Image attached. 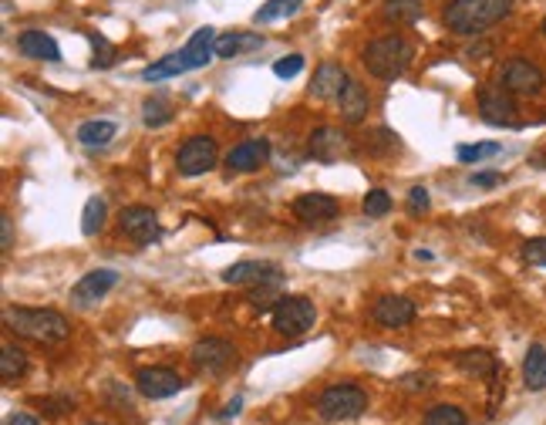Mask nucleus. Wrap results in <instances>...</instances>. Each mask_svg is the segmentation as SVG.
Here are the masks:
<instances>
[{"mask_svg": "<svg viewBox=\"0 0 546 425\" xmlns=\"http://www.w3.org/2000/svg\"><path fill=\"white\" fill-rule=\"evenodd\" d=\"M4 324L14 335L38 341V345H61L71 335V324L64 314L48 308H7L4 310Z\"/></svg>", "mask_w": 546, "mask_h": 425, "instance_id": "1", "label": "nucleus"}, {"mask_svg": "<svg viewBox=\"0 0 546 425\" xmlns=\"http://www.w3.org/2000/svg\"><path fill=\"white\" fill-rule=\"evenodd\" d=\"M513 11V0H449L445 7V27L462 38L483 34L493 24H499Z\"/></svg>", "mask_w": 546, "mask_h": 425, "instance_id": "2", "label": "nucleus"}, {"mask_svg": "<svg viewBox=\"0 0 546 425\" xmlns=\"http://www.w3.org/2000/svg\"><path fill=\"white\" fill-rule=\"evenodd\" d=\"M412 58H415V48L408 44V38L402 34H384V38H375L365 48V68H368L375 78H382V81H394V78L405 75V68L412 65Z\"/></svg>", "mask_w": 546, "mask_h": 425, "instance_id": "3", "label": "nucleus"}, {"mask_svg": "<svg viewBox=\"0 0 546 425\" xmlns=\"http://www.w3.org/2000/svg\"><path fill=\"white\" fill-rule=\"evenodd\" d=\"M368 412V392L357 385H330L320 392L318 415L324 422H351L357 415Z\"/></svg>", "mask_w": 546, "mask_h": 425, "instance_id": "4", "label": "nucleus"}, {"mask_svg": "<svg viewBox=\"0 0 546 425\" xmlns=\"http://www.w3.org/2000/svg\"><path fill=\"white\" fill-rule=\"evenodd\" d=\"M318 321V308H314V300L310 297H280L277 304H273V331L287 337H297V335H307L310 328Z\"/></svg>", "mask_w": 546, "mask_h": 425, "instance_id": "5", "label": "nucleus"}, {"mask_svg": "<svg viewBox=\"0 0 546 425\" xmlns=\"http://www.w3.org/2000/svg\"><path fill=\"white\" fill-rule=\"evenodd\" d=\"M217 159H219V149L213 135H192V139H186L179 145L176 169H179V176L196 180V176H206L209 169L217 166Z\"/></svg>", "mask_w": 546, "mask_h": 425, "instance_id": "6", "label": "nucleus"}, {"mask_svg": "<svg viewBox=\"0 0 546 425\" xmlns=\"http://www.w3.org/2000/svg\"><path fill=\"white\" fill-rule=\"evenodd\" d=\"M509 95H520V98H533L546 88L543 68H536L530 58H509L503 65V81H499Z\"/></svg>", "mask_w": 546, "mask_h": 425, "instance_id": "7", "label": "nucleus"}, {"mask_svg": "<svg viewBox=\"0 0 546 425\" xmlns=\"http://www.w3.org/2000/svg\"><path fill=\"white\" fill-rule=\"evenodd\" d=\"M190 361L206 374H223L236 365V348L223 337H203L190 348Z\"/></svg>", "mask_w": 546, "mask_h": 425, "instance_id": "8", "label": "nucleus"}, {"mask_svg": "<svg viewBox=\"0 0 546 425\" xmlns=\"http://www.w3.org/2000/svg\"><path fill=\"white\" fill-rule=\"evenodd\" d=\"M135 388H139L142 399H172V395H179L182 388H186V382L179 378V372H172V368H162V365H153V368H139L135 372Z\"/></svg>", "mask_w": 546, "mask_h": 425, "instance_id": "9", "label": "nucleus"}, {"mask_svg": "<svg viewBox=\"0 0 546 425\" xmlns=\"http://www.w3.org/2000/svg\"><path fill=\"white\" fill-rule=\"evenodd\" d=\"M479 115L489 125H516V105L503 85H489L479 91Z\"/></svg>", "mask_w": 546, "mask_h": 425, "instance_id": "10", "label": "nucleus"}, {"mask_svg": "<svg viewBox=\"0 0 546 425\" xmlns=\"http://www.w3.org/2000/svg\"><path fill=\"white\" fill-rule=\"evenodd\" d=\"M115 283H118V273L108 271V267H98V271L85 273V277L71 287V304H75V308H91V304H98V300L112 291Z\"/></svg>", "mask_w": 546, "mask_h": 425, "instance_id": "11", "label": "nucleus"}, {"mask_svg": "<svg viewBox=\"0 0 546 425\" xmlns=\"http://www.w3.org/2000/svg\"><path fill=\"white\" fill-rule=\"evenodd\" d=\"M118 226L135 244H153L159 236V217L149 207H125L118 213Z\"/></svg>", "mask_w": 546, "mask_h": 425, "instance_id": "12", "label": "nucleus"}, {"mask_svg": "<svg viewBox=\"0 0 546 425\" xmlns=\"http://www.w3.org/2000/svg\"><path fill=\"white\" fill-rule=\"evenodd\" d=\"M371 318L378 328H388V331H398V328H408V324L415 321V304L408 300V297H382L375 310H371Z\"/></svg>", "mask_w": 546, "mask_h": 425, "instance_id": "13", "label": "nucleus"}, {"mask_svg": "<svg viewBox=\"0 0 546 425\" xmlns=\"http://www.w3.org/2000/svg\"><path fill=\"white\" fill-rule=\"evenodd\" d=\"M338 199L328 193H304L293 199V217L301 223H328L338 217Z\"/></svg>", "mask_w": 546, "mask_h": 425, "instance_id": "14", "label": "nucleus"}, {"mask_svg": "<svg viewBox=\"0 0 546 425\" xmlns=\"http://www.w3.org/2000/svg\"><path fill=\"white\" fill-rule=\"evenodd\" d=\"M347 149V135L334 125H320V129L310 132V142H307V152L314 155L318 162H338L341 152Z\"/></svg>", "mask_w": 546, "mask_h": 425, "instance_id": "15", "label": "nucleus"}, {"mask_svg": "<svg viewBox=\"0 0 546 425\" xmlns=\"http://www.w3.org/2000/svg\"><path fill=\"white\" fill-rule=\"evenodd\" d=\"M267 159H270L267 139H246V142H240L236 149H229L227 166L233 169V172H254V169H260Z\"/></svg>", "mask_w": 546, "mask_h": 425, "instance_id": "16", "label": "nucleus"}, {"mask_svg": "<svg viewBox=\"0 0 546 425\" xmlns=\"http://www.w3.org/2000/svg\"><path fill=\"white\" fill-rule=\"evenodd\" d=\"M338 105H341V118L347 122V125H357L361 118L368 115L371 108V95L368 88L361 85V81H355V78H347V85H344V91L338 95Z\"/></svg>", "mask_w": 546, "mask_h": 425, "instance_id": "17", "label": "nucleus"}, {"mask_svg": "<svg viewBox=\"0 0 546 425\" xmlns=\"http://www.w3.org/2000/svg\"><path fill=\"white\" fill-rule=\"evenodd\" d=\"M223 281L227 283H267L280 281V271L273 263H264V260H240L223 271Z\"/></svg>", "mask_w": 546, "mask_h": 425, "instance_id": "18", "label": "nucleus"}, {"mask_svg": "<svg viewBox=\"0 0 546 425\" xmlns=\"http://www.w3.org/2000/svg\"><path fill=\"white\" fill-rule=\"evenodd\" d=\"M17 51L24 54V58H34V61H61V48H58V41L51 34H44V31H24L21 38H17Z\"/></svg>", "mask_w": 546, "mask_h": 425, "instance_id": "19", "label": "nucleus"}, {"mask_svg": "<svg viewBox=\"0 0 546 425\" xmlns=\"http://www.w3.org/2000/svg\"><path fill=\"white\" fill-rule=\"evenodd\" d=\"M347 85V75H344L341 65H334V61H324V65L314 71V81H310V95L320 98V102H328V98H338Z\"/></svg>", "mask_w": 546, "mask_h": 425, "instance_id": "20", "label": "nucleus"}, {"mask_svg": "<svg viewBox=\"0 0 546 425\" xmlns=\"http://www.w3.org/2000/svg\"><path fill=\"white\" fill-rule=\"evenodd\" d=\"M217 27H199L190 38V44L182 48L186 58H190V68H206L213 58H217Z\"/></svg>", "mask_w": 546, "mask_h": 425, "instance_id": "21", "label": "nucleus"}, {"mask_svg": "<svg viewBox=\"0 0 546 425\" xmlns=\"http://www.w3.org/2000/svg\"><path fill=\"white\" fill-rule=\"evenodd\" d=\"M118 135V125L108 122V118H91V122H81L75 132V139L85 145V149H105L108 142Z\"/></svg>", "mask_w": 546, "mask_h": 425, "instance_id": "22", "label": "nucleus"}, {"mask_svg": "<svg viewBox=\"0 0 546 425\" xmlns=\"http://www.w3.org/2000/svg\"><path fill=\"white\" fill-rule=\"evenodd\" d=\"M523 382L530 392H546V348L543 345H530L526 358H523Z\"/></svg>", "mask_w": 546, "mask_h": 425, "instance_id": "23", "label": "nucleus"}, {"mask_svg": "<svg viewBox=\"0 0 546 425\" xmlns=\"http://www.w3.org/2000/svg\"><path fill=\"white\" fill-rule=\"evenodd\" d=\"M182 71H192L190 58H186V51H176V54H165L162 61H155V65L142 68V78H145V81H165V78H176L182 75Z\"/></svg>", "mask_w": 546, "mask_h": 425, "instance_id": "24", "label": "nucleus"}, {"mask_svg": "<svg viewBox=\"0 0 546 425\" xmlns=\"http://www.w3.org/2000/svg\"><path fill=\"white\" fill-rule=\"evenodd\" d=\"M260 44H264L260 34H223L217 38V58H236L240 51H254Z\"/></svg>", "mask_w": 546, "mask_h": 425, "instance_id": "25", "label": "nucleus"}, {"mask_svg": "<svg viewBox=\"0 0 546 425\" xmlns=\"http://www.w3.org/2000/svg\"><path fill=\"white\" fill-rule=\"evenodd\" d=\"M458 368L472 374V378H493L495 358L489 351H466V355H458Z\"/></svg>", "mask_w": 546, "mask_h": 425, "instance_id": "26", "label": "nucleus"}, {"mask_svg": "<svg viewBox=\"0 0 546 425\" xmlns=\"http://www.w3.org/2000/svg\"><path fill=\"white\" fill-rule=\"evenodd\" d=\"M421 0H384V17L392 24H415L421 17Z\"/></svg>", "mask_w": 546, "mask_h": 425, "instance_id": "27", "label": "nucleus"}, {"mask_svg": "<svg viewBox=\"0 0 546 425\" xmlns=\"http://www.w3.org/2000/svg\"><path fill=\"white\" fill-rule=\"evenodd\" d=\"M301 4H304V0H267V4L254 14V21L256 24H273V21H283V17H291V14L301 11Z\"/></svg>", "mask_w": 546, "mask_h": 425, "instance_id": "28", "label": "nucleus"}, {"mask_svg": "<svg viewBox=\"0 0 546 425\" xmlns=\"http://www.w3.org/2000/svg\"><path fill=\"white\" fill-rule=\"evenodd\" d=\"M27 372V355L21 348H14V345H4L0 348V378L4 382H14V378H21Z\"/></svg>", "mask_w": 546, "mask_h": 425, "instance_id": "29", "label": "nucleus"}, {"mask_svg": "<svg viewBox=\"0 0 546 425\" xmlns=\"http://www.w3.org/2000/svg\"><path fill=\"white\" fill-rule=\"evenodd\" d=\"M105 217H108V207H105V199H102V196H91L88 203H85V213H81V233H85V236H95V233H102Z\"/></svg>", "mask_w": 546, "mask_h": 425, "instance_id": "30", "label": "nucleus"}, {"mask_svg": "<svg viewBox=\"0 0 546 425\" xmlns=\"http://www.w3.org/2000/svg\"><path fill=\"white\" fill-rule=\"evenodd\" d=\"M425 425H469V419L458 405H432L425 412Z\"/></svg>", "mask_w": 546, "mask_h": 425, "instance_id": "31", "label": "nucleus"}, {"mask_svg": "<svg viewBox=\"0 0 546 425\" xmlns=\"http://www.w3.org/2000/svg\"><path fill=\"white\" fill-rule=\"evenodd\" d=\"M172 118V105L165 102V98H149V102L142 105V122L149 125V129H159Z\"/></svg>", "mask_w": 546, "mask_h": 425, "instance_id": "32", "label": "nucleus"}, {"mask_svg": "<svg viewBox=\"0 0 546 425\" xmlns=\"http://www.w3.org/2000/svg\"><path fill=\"white\" fill-rule=\"evenodd\" d=\"M456 155H458V162L472 166V162H483V159H489V155H499V142H476V145H458Z\"/></svg>", "mask_w": 546, "mask_h": 425, "instance_id": "33", "label": "nucleus"}, {"mask_svg": "<svg viewBox=\"0 0 546 425\" xmlns=\"http://www.w3.org/2000/svg\"><path fill=\"white\" fill-rule=\"evenodd\" d=\"M361 209H365V217H368V219L388 217V213H392V196L384 193V189H371V193L365 196Z\"/></svg>", "mask_w": 546, "mask_h": 425, "instance_id": "34", "label": "nucleus"}, {"mask_svg": "<svg viewBox=\"0 0 546 425\" xmlns=\"http://www.w3.org/2000/svg\"><path fill=\"white\" fill-rule=\"evenodd\" d=\"M523 260L533 263V267H546V236L526 240V244H523Z\"/></svg>", "mask_w": 546, "mask_h": 425, "instance_id": "35", "label": "nucleus"}, {"mask_svg": "<svg viewBox=\"0 0 546 425\" xmlns=\"http://www.w3.org/2000/svg\"><path fill=\"white\" fill-rule=\"evenodd\" d=\"M91 48H95V68L115 65V48L102 38V34H91Z\"/></svg>", "mask_w": 546, "mask_h": 425, "instance_id": "36", "label": "nucleus"}, {"mask_svg": "<svg viewBox=\"0 0 546 425\" xmlns=\"http://www.w3.org/2000/svg\"><path fill=\"white\" fill-rule=\"evenodd\" d=\"M304 71V58L301 54H287V58H280L277 65H273V75L277 78H293Z\"/></svg>", "mask_w": 546, "mask_h": 425, "instance_id": "37", "label": "nucleus"}, {"mask_svg": "<svg viewBox=\"0 0 546 425\" xmlns=\"http://www.w3.org/2000/svg\"><path fill=\"white\" fill-rule=\"evenodd\" d=\"M429 207H432L429 189H425V186H415V189L408 193V213H412V217H419V213H425Z\"/></svg>", "mask_w": 546, "mask_h": 425, "instance_id": "38", "label": "nucleus"}, {"mask_svg": "<svg viewBox=\"0 0 546 425\" xmlns=\"http://www.w3.org/2000/svg\"><path fill=\"white\" fill-rule=\"evenodd\" d=\"M402 385L408 388V392H425V388H429V378H425V374H405V378H402Z\"/></svg>", "mask_w": 546, "mask_h": 425, "instance_id": "39", "label": "nucleus"}, {"mask_svg": "<svg viewBox=\"0 0 546 425\" xmlns=\"http://www.w3.org/2000/svg\"><path fill=\"white\" fill-rule=\"evenodd\" d=\"M0 230H4V244H0V250H11V246H14V223H11V217H0Z\"/></svg>", "mask_w": 546, "mask_h": 425, "instance_id": "40", "label": "nucleus"}, {"mask_svg": "<svg viewBox=\"0 0 546 425\" xmlns=\"http://www.w3.org/2000/svg\"><path fill=\"white\" fill-rule=\"evenodd\" d=\"M469 182L472 186H495V182H503V176L499 172H476Z\"/></svg>", "mask_w": 546, "mask_h": 425, "instance_id": "41", "label": "nucleus"}, {"mask_svg": "<svg viewBox=\"0 0 546 425\" xmlns=\"http://www.w3.org/2000/svg\"><path fill=\"white\" fill-rule=\"evenodd\" d=\"M7 425H38V415H27V412H14L7 419Z\"/></svg>", "mask_w": 546, "mask_h": 425, "instance_id": "42", "label": "nucleus"}, {"mask_svg": "<svg viewBox=\"0 0 546 425\" xmlns=\"http://www.w3.org/2000/svg\"><path fill=\"white\" fill-rule=\"evenodd\" d=\"M240 405H243V399H233V402H229V405H227V412L219 415V419H233V415L240 412Z\"/></svg>", "mask_w": 546, "mask_h": 425, "instance_id": "43", "label": "nucleus"}, {"mask_svg": "<svg viewBox=\"0 0 546 425\" xmlns=\"http://www.w3.org/2000/svg\"><path fill=\"white\" fill-rule=\"evenodd\" d=\"M489 51H493L489 44H479V48H472V51H469V58H486Z\"/></svg>", "mask_w": 546, "mask_h": 425, "instance_id": "44", "label": "nucleus"}, {"mask_svg": "<svg viewBox=\"0 0 546 425\" xmlns=\"http://www.w3.org/2000/svg\"><path fill=\"white\" fill-rule=\"evenodd\" d=\"M540 31H543V38H546V17H543V24H540Z\"/></svg>", "mask_w": 546, "mask_h": 425, "instance_id": "45", "label": "nucleus"}, {"mask_svg": "<svg viewBox=\"0 0 546 425\" xmlns=\"http://www.w3.org/2000/svg\"><path fill=\"white\" fill-rule=\"evenodd\" d=\"M91 425H105V422H91Z\"/></svg>", "mask_w": 546, "mask_h": 425, "instance_id": "46", "label": "nucleus"}]
</instances>
